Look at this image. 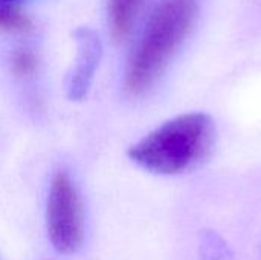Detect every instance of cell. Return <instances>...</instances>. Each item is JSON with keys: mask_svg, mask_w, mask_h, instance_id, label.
<instances>
[{"mask_svg": "<svg viewBox=\"0 0 261 260\" xmlns=\"http://www.w3.org/2000/svg\"><path fill=\"white\" fill-rule=\"evenodd\" d=\"M47 233L54 248L63 254L75 253L83 242V210L76 188L66 172H58L47 199Z\"/></svg>", "mask_w": 261, "mask_h": 260, "instance_id": "3", "label": "cell"}, {"mask_svg": "<svg viewBox=\"0 0 261 260\" xmlns=\"http://www.w3.org/2000/svg\"><path fill=\"white\" fill-rule=\"evenodd\" d=\"M199 12V0H161L130 58L125 86L144 92L162 72L188 35Z\"/></svg>", "mask_w": 261, "mask_h": 260, "instance_id": "2", "label": "cell"}, {"mask_svg": "<svg viewBox=\"0 0 261 260\" xmlns=\"http://www.w3.org/2000/svg\"><path fill=\"white\" fill-rule=\"evenodd\" d=\"M76 41H78L76 64L70 75V84H69V97L73 100H80L86 95L101 57V41L93 31L84 28L78 29Z\"/></svg>", "mask_w": 261, "mask_h": 260, "instance_id": "4", "label": "cell"}, {"mask_svg": "<svg viewBox=\"0 0 261 260\" xmlns=\"http://www.w3.org/2000/svg\"><path fill=\"white\" fill-rule=\"evenodd\" d=\"M0 2H8V0H0Z\"/></svg>", "mask_w": 261, "mask_h": 260, "instance_id": "7", "label": "cell"}, {"mask_svg": "<svg viewBox=\"0 0 261 260\" xmlns=\"http://www.w3.org/2000/svg\"><path fill=\"white\" fill-rule=\"evenodd\" d=\"M142 0H110V25L116 40H122L133 25Z\"/></svg>", "mask_w": 261, "mask_h": 260, "instance_id": "5", "label": "cell"}, {"mask_svg": "<svg viewBox=\"0 0 261 260\" xmlns=\"http://www.w3.org/2000/svg\"><path fill=\"white\" fill-rule=\"evenodd\" d=\"M31 28V21L26 15H23L15 8L0 3V29L21 32Z\"/></svg>", "mask_w": 261, "mask_h": 260, "instance_id": "6", "label": "cell"}, {"mask_svg": "<svg viewBox=\"0 0 261 260\" xmlns=\"http://www.w3.org/2000/svg\"><path fill=\"white\" fill-rule=\"evenodd\" d=\"M216 123L208 113L176 116L128 150L133 162L158 175H176L199 166L213 150Z\"/></svg>", "mask_w": 261, "mask_h": 260, "instance_id": "1", "label": "cell"}]
</instances>
